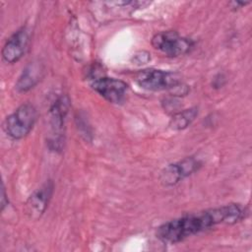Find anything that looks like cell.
Instances as JSON below:
<instances>
[{
    "label": "cell",
    "instance_id": "cell-1",
    "mask_svg": "<svg viewBox=\"0 0 252 252\" xmlns=\"http://www.w3.org/2000/svg\"><path fill=\"white\" fill-rule=\"evenodd\" d=\"M246 209L239 204L190 214L171 220L157 230V236L166 243H177L219 223H235L245 218Z\"/></svg>",
    "mask_w": 252,
    "mask_h": 252
},
{
    "label": "cell",
    "instance_id": "cell-2",
    "mask_svg": "<svg viewBox=\"0 0 252 252\" xmlns=\"http://www.w3.org/2000/svg\"><path fill=\"white\" fill-rule=\"evenodd\" d=\"M35 120V107L32 103H24L7 116L4 121V130L10 138L19 140L26 137L32 131Z\"/></svg>",
    "mask_w": 252,
    "mask_h": 252
},
{
    "label": "cell",
    "instance_id": "cell-3",
    "mask_svg": "<svg viewBox=\"0 0 252 252\" xmlns=\"http://www.w3.org/2000/svg\"><path fill=\"white\" fill-rule=\"evenodd\" d=\"M70 106L69 98L66 95L59 96L49 109L50 135L47 144L50 150L61 151L64 147V123Z\"/></svg>",
    "mask_w": 252,
    "mask_h": 252
},
{
    "label": "cell",
    "instance_id": "cell-4",
    "mask_svg": "<svg viewBox=\"0 0 252 252\" xmlns=\"http://www.w3.org/2000/svg\"><path fill=\"white\" fill-rule=\"evenodd\" d=\"M152 45L166 56L176 57L189 52L194 41L180 36L176 32L167 31L156 33L152 38Z\"/></svg>",
    "mask_w": 252,
    "mask_h": 252
},
{
    "label": "cell",
    "instance_id": "cell-5",
    "mask_svg": "<svg viewBox=\"0 0 252 252\" xmlns=\"http://www.w3.org/2000/svg\"><path fill=\"white\" fill-rule=\"evenodd\" d=\"M138 85L149 91L172 90L180 84L179 76L176 73L165 72L158 69H145L136 75Z\"/></svg>",
    "mask_w": 252,
    "mask_h": 252
},
{
    "label": "cell",
    "instance_id": "cell-6",
    "mask_svg": "<svg viewBox=\"0 0 252 252\" xmlns=\"http://www.w3.org/2000/svg\"><path fill=\"white\" fill-rule=\"evenodd\" d=\"M201 166L199 160L193 157H188L181 161L168 164L160 172V182L164 186H173L186 176L192 174Z\"/></svg>",
    "mask_w": 252,
    "mask_h": 252
},
{
    "label": "cell",
    "instance_id": "cell-7",
    "mask_svg": "<svg viewBox=\"0 0 252 252\" xmlns=\"http://www.w3.org/2000/svg\"><path fill=\"white\" fill-rule=\"evenodd\" d=\"M30 43V32L26 27L15 32L2 48V58L5 62L13 64L19 61L26 53Z\"/></svg>",
    "mask_w": 252,
    "mask_h": 252
},
{
    "label": "cell",
    "instance_id": "cell-8",
    "mask_svg": "<svg viewBox=\"0 0 252 252\" xmlns=\"http://www.w3.org/2000/svg\"><path fill=\"white\" fill-rule=\"evenodd\" d=\"M92 88L103 98L111 103H120L124 100L128 85L118 79L102 77L92 83Z\"/></svg>",
    "mask_w": 252,
    "mask_h": 252
},
{
    "label": "cell",
    "instance_id": "cell-9",
    "mask_svg": "<svg viewBox=\"0 0 252 252\" xmlns=\"http://www.w3.org/2000/svg\"><path fill=\"white\" fill-rule=\"evenodd\" d=\"M53 182L46 181L36 189L27 200L25 212L31 220H38L45 212L53 193Z\"/></svg>",
    "mask_w": 252,
    "mask_h": 252
},
{
    "label": "cell",
    "instance_id": "cell-10",
    "mask_svg": "<svg viewBox=\"0 0 252 252\" xmlns=\"http://www.w3.org/2000/svg\"><path fill=\"white\" fill-rule=\"evenodd\" d=\"M44 73L43 65L39 61L30 62L20 75L17 83L16 89L20 93H26L32 88H34L38 82L41 80Z\"/></svg>",
    "mask_w": 252,
    "mask_h": 252
},
{
    "label": "cell",
    "instance_id": "cell-11",
    "mask_svg": "<svg viewBox=\"0 0 252 252\" xmlns=\"http://www.w3.org/2000/svg\"><path fill=\"white\" fill-rule=\"evenodd\" d=\"M198 115V108L197 107H191L188 109H184L182 111H179L175 113L170 122L169 126L173 130H182L187 128L195 119V117Z\"/></svg>",
    "mask_w": 252,
    "mask_h": 252
},
{
    "label": "cell",
    "instance_id": "cell-12",
    "mask_svg": "<svg viewBox=\"0 0 252 252\" xmlns=\"http://www.w3.org/2000/svg\"><path fill=\"white\" fill-rule=\"evenodd\" d=\"M8 205V198H7V194L5 191V187L2 184V188H1V210L3 211L5 206Z\"/></svg>",
    "mask_w": 252,
    "mask_h": 252
}]
</instances>
